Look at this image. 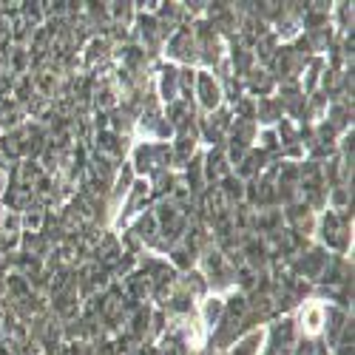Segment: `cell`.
<instances>
[{"instance_id":"obj_1","label":"cell","mask_w":355,"mask_h":355,"mask_svg":"<svg viewBox=\"0 0 355 355\" xmlns=\"http://www.w3.org/2000/svg\"><path fill=\"white\" fill-rule=\"evenodd\" d=\"M199 100L208 105V108H214L216 103H219V85L214 83V77L211 74H199Z\"/></svg>"},{"instance_id":"obj_2","label":"cell","mask_w":355,"mask_h":355,"mask_svg":"<svg viewBox=\"0 0 355 355\" xmlns=\"http://www.w3.org/2000/svg\"><path fill=\"white\" fill-rule=\"evenodd\" d=\"M17 230H20V219L15 214H9V211L0 214V239L15 245L17 242Z\"/></svg>"},{"instance_id":"obj_3","label":"cell","mask_w":355,"mask_h":355,"mask_svg":"<svg viewBox=\"0 0 355 355\" xmlns=\"http://www.w3.org/2000/svg\"><path fill=\"white\" fill-rule=\"evenodd\" d=\"M43 219H46V214H43L40 205H28V208H26V216H23V225H26L28 236H40V230H43Z\"/></svg>"},{"instance_id":"obj_4","label":"cell","mask_w":355,"mask_h":355,"mask_svg":"<svg viewBox=\"0 0 355 355\" xmlns=\"http://www.w3.org/2000/svg\"><path fill=\"white\" fill-rule=\"evenodd\" d=\"M28 355H49L46 349H40V347H32V349H28Z\"/></svg>"}]
</instances>
